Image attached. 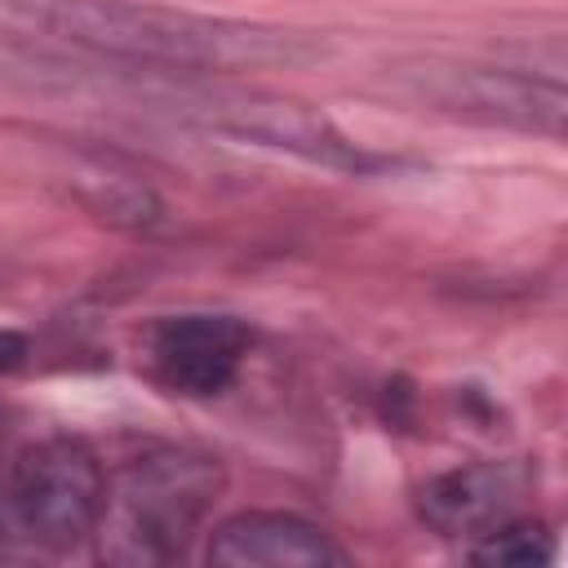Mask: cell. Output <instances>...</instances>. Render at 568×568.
<instances>
[{"instance_id":"obj_1","label":"cell","mask_w":568,"mask_h":568,"mask_svg":"<svg viewBox=\"0 0 568 568\" xmlns=\"http://www.w3.org/2000/svg\"><path fill=\"white\" fill-rule=\"evenodd\" d=\"M0 40L89 67L155 75H235L315 58L302 31L151 0H0Z\"/></svg>"},{"instance_id":"obj_2","label":"cell","mask_w":568,"mask_h":568,"mask_svg":"<svg viewBox=\"0 0 568 568\" xmlns=\"http://www.w3.org/2000/svg\"><path fill=\"white\" fill-rule=\"evenodd\" d=\"M222 493V466L178 444H146L106 475V501L98 519V555L124 568H155L186 555L213 501Z\"/></svg>"},{"instance_id":"obj_3","label":"cell","mask_w":568,"mask_h":568,"mask_svg":"<svg viewBox=\"0 0 568 568\" xmlns=\"http://www.w3.org/2000/svg\"><path fill=\"white\" fill-rule=\"evenodd\" d=\"M138 102L169 111L173 120H186L204 133L266 146V151L306 160L315 169H333V173H351V178L395 169L390 155H377L364 142L346 138L324 111L280 98V93H266V89L213 84V75H146Z\"/></svg>"},{"instance_id":"obj_4","label":"cell","mask_w":568,"mask_h":568,"mask_svg":"<svg viewBox=\"0 0 568 568\" xmlns=\"http://www.w3.org/2000/svg\"><path fill=\"white\" fill-rule=\"evenodd\" d=\"M106 501V470L98 453L75 435H44L13 453L0 479V506L9 532L44 546L75 550L98 532Z\"/></svg>"},{"instance_id":"obj_5","label":"cell","mask_w":568,"mask_h":568,"mask_svg":"<svg viewBox=\"0 0 568 568\" xmlns=\"http://www.w3.org/2000/svg\"><path fill=\"white\" fill-rule=\"evenodd\" d=\"M404 84L417 102L462 120L506 124L550 138L564 129L568 102L559 75L541 80L524 67H488V62H417L404 71Z\"/></svg>"},{"instance_id":"obj_6","label":"cell","mask_w":568,"mask_h":568,"mask_svg":"<svg viewBox=\"0 0 568 568\" xmlns=\"http://www.w3.org/2000/svg\"><path fill=\"white\" fill-rule=\"evenodd\" d=\"M248 346L253 333L235 315H169L146 337V364L164 390L209 399L235 382Z\"/></svg>"},{"instance_id":"obj_7","label":"cell","mask_w":568,"mask_h":568,"mask_svg":"<svg viewBox=\"0 0 568 568\" xmlns=\"http://www.w3.org/2000/svg\"><path fill=\"white\" fill-rule=\"evenodd\" d=\"M209 564L222 568H333L346 555L293 510H240L209 532Z\"/></svg>"},{"instance_id":"obj_8","label":"cell","mask_w":568,"mask_h":568,"mask_svg":"<svg viewBox=\"0 0 568 568\" xmlns=\"http://www.w3.org/2000/svg\"><path fill=\"white\" fill-rule=\"evenodd\" d=\"M519 510V475L501 462L453 466L422 484L417 515L439 537H488L506 528Z\"/></svg>"},{"instance_id":"obj_9","label":"cell","mask_w":568,"mask_h":568,"mask_svg":"<svg viewBox=\"0 0 568 568\" xmlns=\"http://www.w3.org/2000/svg\"><path fill=\"white\" fill-rule=\"evenodd\" d=\"M22 359H27V337L13 333V328H0V373L18 368Z\"/></svg>"}]
</instances>
